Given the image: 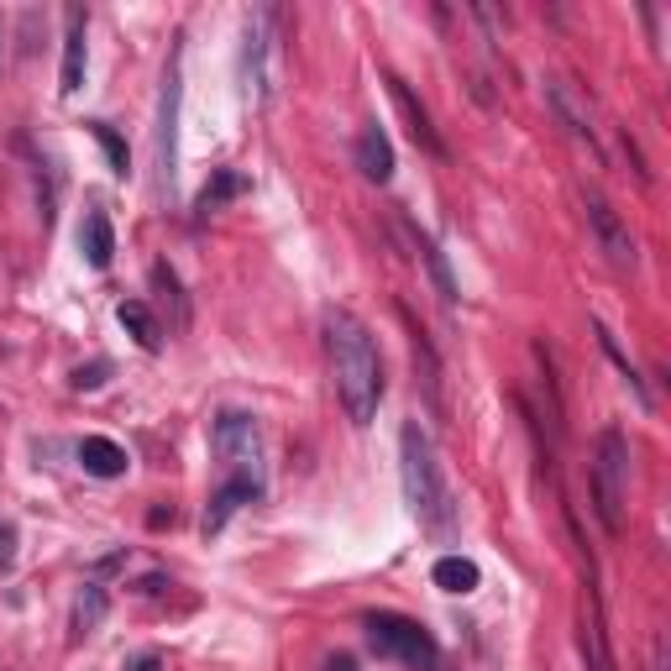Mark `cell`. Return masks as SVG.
Returning a JSON list of instances; mask_svg holds the SVG:
<instances>
[{"mask_svg": "<svg viewBox=\"0 0 671 671\" xmlns=\"http://www.w3.org/2000/svg\"><path fill=\"white\" fill-rule=\"evenodd\" d=\"M326 362H331V384L341 409H346V420L357 431L373 425L378 405H384V357H378L373 331L352 310L326 315Z\"/></svg>", "mask_w": 671, "mask_h": 671, "instance_id": "cell-1", "label": "cell"}, {"mask_svg": "<svg viewBox=\"0 0 671 671\" xmlns=\"http://www.w3.org/2000/svg\"><path fill=\"white\" fill-rule=\"evenodd\" d=\"M84 11L73 5L69 11V32H64V73H58V95H79L84 84Z\"/></svg>", "mask_w": 671, "mask_h": 671, "instance_id": "cell-11", "label": "cell"}, {"mask_svg": "<svg viewBox=\"0 0 671 671\" xmlns=\"http://www.w3.org/2000/svg\"><path fill=\"white\" fill-rule=\"evenodd\" d=\"M152 288L163 294V305L173 310V331H184V326H190V299H184V288H179V273L168 263H152Z\"/></svg>", "mask_w": 671, "mask_h": 671, "instance_id": "cell-20", "label": "cell"}, {"mask_svg": "<svg viewBox=\"0 0 671 671\" xmlns=\"http://www.w3.org/2000/svg\"><path fill=\"white\" fill-rule=\"evenodd\" d=\"M105 373H111V362H90V367L73 373V388H79V394H84V388H100L105 384Z\"/></svg>", "mask_w": 671, "mask_h": 671, "instance_id": "cell-24", "label": "cell"}, {"mask_svg": "<svg viewBox=\"0 0 671 671\" xmlns=\"http://www.w3.org/2000/svg\"><path fill=\"white\" fill-rule=\"evenodd\" d=\"M121 671H163V656H158V650H143V656H132Z\"/></svg>", "mask_w": 671, "mask_h": 671, "instance_id": "cell-26", "label": "cell"}, {"mask_svg": "<svg viewBox=\"0 0 671 671\" xmlns=\"http://www.w3.org/2000/svg\"><path fill=\"white\" fill-rule=\"evenodd\" d=\"M179 100H184V48H173L158 95V190L173 194L179 184Z\"/></svg>", "mask_w": 671, "mask_h": 671, "instance_id": "cell-6", "label": "cell"}, {"mask_svg": "<svg viewBox=\"0 0 671 671\" xmlns=\"http://www.w3.org/2000/svg\"><path fill=\"white\" fill-rule=\"evenodd\" d=\"M405 237H409V247H414V258L425 263V273H431L435 299H441V305H456L462 294H456V278H452V268H446V258H441V247H435L425 231H414V226H405Z\"/></svg>", "mask_w": 671, "mask_h": 671, "instance_id": "cell-12", "label": "cell"}, {"mask_svg": "<svg viewBox=\"0 0 671 671\" xmlns=\"http://www.w3.org/2000/svg\"><path fill=\"white\" fill-rule=\"evenodd\" d=\"M211 452L226 467V482H241L252 493H263V431L252 414L241 409H220L211 425Z\"/></svg>", "mask_w": 671, "mask_h": 671, "instance_id": "cell-3", "label": "cell"}, {"mask_svg": "<svg viewBox=\"0 0 671 671\" xmlns=\"http://www.w3.org/2000/svg\"><path fill=\"white\" fill-rule=\"evenodd\" d=\"M399 478H405V503L414 509V520L425 530H452L456 509H452V488H446V473L435 462L431 435L409 420L399 431Z\"/></svg>", "mask_w": 671, "mask_h": 671, "instance_id": "cell-2", "label": "cell"}, {"mask_svg": "<svg viewBox=\"0 0 671 671\" xmlns=\"http://www.w3.org/2000/svg\"><path fill=\"white\" fill-rule=\"evenodd\" d=\"M546 105L556 111V121H561V132L572 137V143H588L593 147V121H588V111L572 100V90L561 84V79H546Z\"/></svg>", "mask_w": 671, "mask_h": 671, "instance_id": "cell-14", "label": "cell"}, {"mask_svg": "<svg viewBox=\"0 0 671 671\" xmlns=\"http://www.w3.org/2000/svg\"><path fill=\"white\" fill-rule=\"evenodd\" d=\"M650 671H667V646H656V661H650Z\"/></svg>", "mask_w": 671, "mask_h": 671, "instance_id": "cell-29", "label": "cell"}, {"mask_svg": "<svg viewBox=\"0 0 671 671\" xmlns=\"http://www.w3.org/2000/svg\"><path fill=\"white\" fill-rule=\"evenodd\" d=\"M599 346H603V352H609V362H614V367H619V373H624V384L635 388V399H640V405H650V394H646V384H640V373H635V362L624 357V352H619V341H614V336L603 331V326H599Z\"/></svg>", "mask_w": 671, "mask_h": 671, "instance_id": "cell-23", "label": "cell"}, {"mask_svg": "<svg viewBox=\"0 0 671 671\" xmlns=\"http://www.w3.org/2000/svg\"><path fill=\"white\" fill-rule=\"evenodd\" d=\"M367 629V646L388 656V661H405V667H420V671H441V646L425 624L405 619V614H367L362 619Z\"/></svg>", "mask_w": 671, "mask_h": 671, "instance_id": "cell-4", "label": "cell"}, {"mask_svg": "<svg viewBox=\"0 0 671 671\" xmlns=\"http://www.w3.org/2000/svg\"><path fill=\"white\" fill-rule=\"evenodd\" d=\"M100 619H105V588H100V582H84V593L73 603V635H79V640L95 635Z\"/></svg>", "mask_w": 671, "mask_h": 671, "instance_id": "cell-21", "label": "cell"}, {"mask_svg": "<svg viewBox=\"0 0 671 671\" xmlns=\"http://www.w3.org/2000/svg\"><path fill=\"white\" fill-rule=\"evenodd\" d=\"M624 488H629V446L619 431L599 435V462H593V503L609 535L624 530Z\"/></svg>", "mask_w": 671, "mask_h": 671, "instance_id": "cell-5", "label": "cell"}, {"mask_svg": "<svg viewBox=\"0 0 671 671\" xmlns=\"http://www.w3.org/2000/svg\"><path fill=\"white\" fill-rule=\"evenodd\" d=\"M79 467L90 478H121L126 473V452H121L116 441H105V435H84L79 441Z\"/></svg>", "mask_w": 671, "mask_h": 671, "instance_id": "cell-15", "label": "cell"}, {"mask_svg": "<svg viewBox=\"0 0 671 671\" xmlns=\"http://www.w3.org/2000/svg\"><path fill=\"white\" fill-rule=\"evenodd\" d=\"M241 73H247V95L263 105L268 100V11L247 16V37H241Z\"/></svg>", "mask_w": 671, "mask_h": 671, "instance_id": "cell-8", "label": "cell"}, {"mask_svg": "<svg viewBox=\"0 0 671 671\" xmlns=\"http://www.w3.org/2000/svg\"><path fill=\"white\" fill-rule=\"evenodd\" d=\"M357 168H362V179H373V184L394 179V143H388L384 126H367L357 137Z\"/></svg>", "mask_w": 671, "mask_h": 671, "instance_id": "cell-13", "label": "cell"}, {"mask_svg": "<svg viewBox=\"0 0 671 671\" xmlns=\"http://www.w3.org/2000/svg\"><path fill=\"white\" fill-rule=\"evenodd\" d=\"M384 84H388V95H394V105H399V116H405V126H409V137H414V147H425L431 158H446V147H441V137H435V126H431V111H425L420 100L409 95L405 79H399V73H388Z\"/></svg>", "mask_w": 671, "mask_h": 671, "instance_id": "cell-9", "label": "cell"}, {"mask_svg": "<svg viewBox=\"0 0 671 671\" xmlns=\"http://www.w3.org/2000/svg\"><path fill=\"white\" fill-rule=\"evenodd\" d=\"M588 646H593V671H614V667H609V656H603V635H599V624H588Z\"/></svg>", "mask_w": 671, "mask_h": 671, "instance_id": "cell-27", "label": "cell"}, {"mask_svg": "<svg viewBox=\"0 0 671 671\" xmlns=\"http://www.w3.org/2000/svg\"><path fill=\"white\" fill-rule=\"evenodd\" d=\"M431 582L441 593H473L482 582V572H478V561H467V556H441L431 567Z\"/></svg>", "mask_w": 671, "mask_h": 671, "instance_id": "cell-18", "label": "cell"}, {"mask_svg": "<svg viewBox=\"0 0 671 671\" xmlns=\"http://www.w3.org/2000/svg\"><path fill=\"white\" fill-rule=\"evenodd\" d=\"M79 252H84V263L95 268V273H105L111 258H116V231H111V216L100 205H90L84 220H79Z\"/></svg>", "mask_w": 671, "mask_h": 671, "instance_id": "cell-10", "label": "cell"}, {"mask_svg": "<svg viewBox=\"0 0 671 671\" xmlns=\"http://www.w3.org/2000/svg\"><path fill=\"white\" fill-rule=\"evenodd\" d=\"M90 137L105 147V158H111V173H116V179H126V173H132V152H126V143H121V137L111 132V126H105V121H90Z\"/></svg>", "mask_w": 671, "mask_h": 671, "instance_id": "cell-22", "label": "cell"}, {"mask_svg": "<svg viewBox=\"0 0 671 671\" xmlns=\"http://www.w3.org/2000/svg\"><path fill=\"white\" fill-rule=\"evenodd\" d=\"M263 499V493H252V488H241V482H220L216 493H211V503H205V535H220L226 530V520L237 514L241 503Z\"/></svg>", "mask_w": 671, "mask_h": 671, "instance_id": "cell-16", "label": "cell"}, {"mask_svg": "<svg viewBox=\"0 0 671 671\" xmlns=\"http://www.w3.org/2000/svg\"><path fill=\"white\" fill-rule=\"evenodd\" d=\"M326 671H357V667H352V656H336V661H326Z\"/></svg>", "mask_w": 671, "mask_h": 671, "instance_id": "cell-28", "label": "cell"}, {"mask_svg": "<svg viewBox=\"0 0 671 671\" xmlns=\"http://www.w3.org/2000/svg\"><path fill=\"white\" fill-rule=\"evenodd\" d=\"M116 320L126 326V336H132L143 352H158V346H163V331H158V320L147 315L143 299H121V305H116Z\"/></svg>", "mask_w": 671, "mask_h": 671, "instance_id": "cell-17", "label": "cell"}, {"mask_svg": "<svg viewBox=\"0 0 671 671\" xmlns=\"http://www.w3.org/2000/svg\"><path fill=\"white\" fill-rule=\"evenodd\" d=\"M237 194H247V179H241L237 168H216V179L200 190V200H194V216H211V211H220L226 200H237Z\"/></svg>", "mask_w": 671, "mask_h": 671, "instance_id": "cell-19", "label": "cell"}, {"mask_svg": "<svg viewBox=\"0 0 671 671\" xmlns=\"http://www.w3.org/2000/svg\"><path fill=\"white\" fill-rule=\"evenodd\" d=\"M588 226H593V237H599L603 258L614 268H635V237H629V226L619 220V211L603 200V194H588Z\"/></svg>", "mask_w": 671, "mask_h": 671, "instance_id": "cell-7", "label": "cell"}, {"mask_svg": "<svg viewBox=\"0 0 671 671\" xmlns=\"http://www.w3.org/2000/svg\"><path fill=\"white\" fill-rule=\"evenodd\" d=\"M16 561V525H0V567Z\"/></svg>", "mask_w": 671, "mask_h": 671, "instance_id": "cell-25", "label": "cell"}]
</instances>
